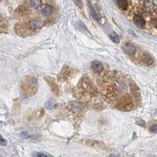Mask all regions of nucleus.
Segmentation results:
<instances>
[{"mask_svg":"<svg viewBox=\"0 0 157 157\" xmlns=\"http://www.w3.org/2000/svg\"><path fill=\"white\" fill-rule=\"evenodd\" d=\"M143 8L148 13H156L157 0H144Z\"/></svg>","mask_w":157,"mask_h":157,"instance_id":"f257e3e1","label":"nucleus"},{"mask_svg":"<svg viewBox=\"0 0 157 157\" xmlns=\"http://www.w3.org/2000/svg\"><path fill=\"white\" fill-rule=\"evenodd\" d=\"M123 50H124V52H125L127 54L131 55V56L134 55L135 53L137 52L136 47L131 43H124V46H123Z\"/></svg>","mask_w":157,"mask_h":157,"instance_id":"f03ea898","label":"nucleus"},{"mask_svg":"<svg viewBox=\"0 0 157 157\" xmlns=\"http://www.w3.org/2000/svg\"><path fill=\"white\" fill-rule=\"evenodd\" d=\"M43 23L41 19L36 18L31 22V28L32 30H39L43 27Z\"/></svg>","mask_w":157,"mask_h":157,"instance_id":"7ed1b4c3","label":"nucleus"},{"mask_svg":"<svg viewBox=\"0 0 157 157\" xmlns=\"http://www.w3.org/2000/svg\"><path fill=\"white\" fill-rule=\"evenodd\" d=\"M91 69L94 72L99 73L102 71L103 66L100 61H94L91 63Z\"/></svg>","mask_w":157,"mask_h":157,"instance_id":"20e7f679","label":"nucleus"},{"mask_svg":"<svg viewBox=\"0 0 157 157\" xmlns=\"http://www.w3.org/2000/svg\"><path fill=\"white\" fill-rule=\"evenodd\" d=\"M134 22L139 28H143L145 26V21L144 18L141 16L139 15L135 16L134 18Z\"/></svg>","mask_w":157,"mask_h":157,"instance_id":"39448f33","label":"nucleus"},{"mask_svg":"<svg viewBox=\"0 0 157 157\" xmlns=\"http://www.w3.org/2000/svg\"><path fill=\"white\" fill-rule=\"evenodd\" d=\"M42 14H43L44 17H49V16H51L52 14V12H53V9L50 5H46V6H43L42 8Z\"/></svg>","mask_w":157,"mask_h":157,"instance_id":"423d86ee","label":"nucleus"},{"mask_svg":"<svg viewBox=\"0 0 157 157\" xmlns=\"http://www.w3.org/2000/svg\"><path fill=\"white\" fill-rule=\"evenodd\" d=\"M42 5V0H31L30 1V6L33 9H38Z\"/></svg>","mask_w":157,"mask_h":157,"instance_id":"0eeeda50","label":"nucleus"},{"mask_svg":"<svg viewBox=\"0 0 157 157\" xmlns=\"http://www.w3.org/2000/svg\"><path fill=\"white\" fill-rule=\"evenodd\" d=\"M109 37H110V39H112V41L114 42L115 43H119L120 42V36H118L116 33H115V32L110 34V35H109Z\"/></svg>","mask_w":157,"mask_h":157,"instance_id":"6e6552de","label":"nucleus"},{"mask_svg":"<svg viewBox=\"0 0 157 157\" xmlns=\"http://www.w3.org/2000/svg\"><path fill=\"white\" fill-rule=\"evenodd\" d=\"M117 3L121 9H124L127 7V1L126 0H116Z\"/></svg>","mask_w":157,"mask_h":157,"instance_id":"1a4fd4ad","label":"nucleus"},{"mask_svg":"<svg viewBox=\"0 0 157 157\" xmlns=\"http://www.w3.org/2000/svg\"><path fill=\"white\" fill-rule=\"evenodd\" d=\"M75 4H76L77 6H78V7H80V8L82 7V0H75Z\"/></svg>","mask_w":157,"mask_h":157,"instance_id":"9d476101","label":"nucleus"},{"mask_svg":"<svg viewBox=\"0 0 157 157\" xmlns=\"http://www.w3.org/2000/svg\"><path fill=\"white\" fill-rule=\"evenodd\" d=\"M150 131H152V132H154V133H157V124L152 126V127L150 128Z\"/></svg>","mask_w":157,"mask_h":157,"instance_id":"9b49d317","label":"nucleus"},{"mask_svg":"<svg viewBox=\"0 0 157 157\" xmlns=\"http://www.w3.org/2000/svg\"><path fill=\"white\" fill-rule=\"evenodd\" d=\"M34 155H36V156H48V154H45V153H36Z\"/></svg>","mask_w":157,"mask_h":157,"instance_id":"f8f14e48","label":"nucleus"},{"mask_svg":"<svg viewBox=\"0 0 157 157\" xmlns=\"http://www.w3.org/2000/svg\"><path fill=\"white\" fill-rule=\"evenodd\" d=\"M6 144V141H5L3 139V138H1V145H5Z\"/></svg>","mask_w":157,"mask_h":157,"instance_id":"ddd939ff","label":"nucleus"},{"mask_svg":"<svg viewBox=\"0 0 157 157\" xmlns=\"http://www.w3.org/2000/svg\"><path fill=\"white\" fill-rule=\"evenodd\" d=\"M155 24V26L157 28V21H155V24Z\"/></svg>","mask_w":157,"mask_h":157,"instance_id":"4468645a","label":"nucleus"}]
</instances>
